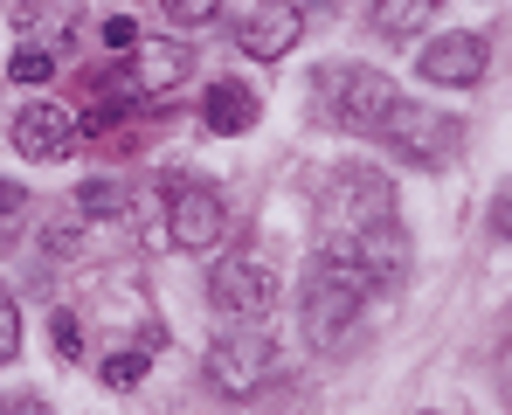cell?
Here are the masks:
<instances>
[{"label": "cell", "mask_w": 512, "mask_h": 415, "mask_svg": "<svg viewBox=\"0 0 512 415\" xmlns=\"http://www.w3.org/2000/svg\"><path fill=\"white\" fill-rule=\"evenodd\" d=\"M160 194H167V236L173 249H215L229 229V208L208 180L194 173H160Z\"/></svg>", "instance_id": "277c9868"}, {"label": "cell", "mask_w": 512, "mask_h": 415, "mask_svg": "<svg viewBox=\"0 0 512 415\" xmlns=\"http://www.w3.org/2000/svg\"><path fill=\"white\" fill-rule=\"evenodd\" d=\"M0 415H56L49 402H35V395H14V402H0Z\"/></svg>", "instance_id": "cb8c5ba5"}, {"label": "cell", "mask_w": 512, "mask_h": 415, "mask_svg": "<svg viewBox=\"0 0 512 415\" xmlns=\"http://www.w3.org/2000/svg\"><path fill=\"white\" fill-rule=\"evenodd\" d=\"M132 70H139L146 97H153V90H173V83L194 77V56H187L180 42H160V49H139V56H132Z\"/></svg>", "instance_id": "4fadbf2b"}, {"label": "cell", "mask_w": 512, "mask_h": 415, "mask_svg": "<svg viewBox=\"0 0 512 415\" xmlns=\"http://www.w3.org/2000/svg\"><path fill=\"white\" fill-rule=\"evenodd\" d=\"M7 139H14V153H21V160H70V153L84 146V125H77V111H70V104L35 97V104H21V111L7 118Z\"/></svg>", "instance_id": "8992f818"}, {"label": "cell", "mask_w": 512, "mask_h": 415, "mask_svg": "<svg viewBox=\"0 0 512 415\" xmlns=\"http://www.w3.org/2000/svg\"><path fill=\"white\" fill-rule=\"evenodd\" d=\"M146 381V346H132V353H111L104 360V388H139Z\"/></svg>", "instance_id": "e0dca14e"}, {"label": "cell", "mask_w": 512, "mask_h": 415, "mask_svg": "<svg viewBox=\"0 0 512 415\" xmlns=\"http://www.w3.org/2000/svg\"><path fill=\"white\" fill-rule=\"evenodd\" d=\"M208 298H215V312L263 319V312L277 305V263L256 256V249H229V256L208 270Z\"/></svg>", "instance_id": "5b68a950"}, {"label": "cell", "mask_w": 512, "mask_h": 415, "mask_svg": "<svg viewBox=\"0 0 512 415\" xmlns=\"http://www.w3.org/2000/svg\"><path fill=\"white\" fill-rule=\"evenodd\" d=\"M104 49H139V28H132L125 14H111V21H104Z\"/></svg>", "instance_id": "7402d4cb"}, {"label": "cell", "mask_w": 512, "mask_h": 415, "mask_svg": "<svg viewBox=\"0 0 512 415\" xmlns=\"http://www.w3.org/2000/svg\"><path fill=\"white\" fill-rule=\"evenodd\" d=\"M429 14H436V0H374V35L409 42V35L429 28Z\"/></svg>", "instance_id": "5bb4252c"}, {"label": "cell", "mask_w": 512, "mask_h": 415, "mask_svg": "<svg viewBox=\"0 0 512 415\" xmlns=\"http://www.w3.org/2000/svg\"><path fill=\"white\" fill-rule=\"evenodd\" d=\"M499 374H506V395H512V339L499 346Z\"/></svg>", "instance_id": "d4e9b609"}, {"label": "cell", "mask_w": 512, "mask_h": 415, "mask_svg": "<svg viewBox=\"0 0 512 415\" xmlns=\"http://www.w3.org/2000/svg\"><path fill=\"white\" fill-rule=\"evenodd\" d=\"M312 104H319V118L326 125H340L353 139H388V118H395V104H402V90L388 77H374V70H319L312 77Z\"/></svg>", "instance_id": "7a4b0ae2"}, {"label": "cell", "mask_w": 512, "mask_h": 415, "mask_svg": "<svg viewBox=\"0 0 512 415\" xmlns=\"http://www.w3.org/2000/svg\"><path fill=\"white\" fill-rule=\"evenodd\" d=\"M374 215H395V180H381L367 166H346L340 180H333V194H326V229L346 236V229H360Z\"/></svg>", "instance_id": "30bf717a"}, {"label": "cell", "mask_w": 512, "mask_h": 415, "mask_svg": "<svg viewBox=\"0 0 512 415\" xmlns=\"http://www.w3.org/2000/svg\"><path fill=\"white\" fill-rule=\"evenodd\" d=\"M367 298H374L367 270H360L340 243H326L312 263H305V284H298V326H305L312 346H333V339L353 332V319H360Z\"/></svg>", "instance_id": "6da1fadb"}, {"label": "cell", "mask_w": 512, "mask_h": 415, "mask_svg": "<svg viewBox=\"0 0 512 415\" xmlns=\"http://www.w3.org/2000/svg\"><path fill=\"white\" fill-rule=\"evenodd\" d=\"M21 208H28V187H14V180H0V243L14 236V222H21Z\"/></svg>", "instance_id": "44dd1931"}, {"label": "cell", "mask_w": 512, "mask_h": 415, "mask_svg": "<svg viewBox=\"0 0 512 415\" xmlns=\"http://www.w3.org/2000/svg\"><path fill=\"white\" fill-rule=\"evenodd\" d=\"M14 353H21V305L0 291V367H7Z\"/></svg>", "instance_id": "ffe728a7"}, {"label": "cell", "mask_w": 512, "mask_h": 415, "mask_svg": "<svg viewBox=\"0 0 512 415\" xmlns=\"http://www.w3.org/2000/svg\"><path fill=\"white\" fill-rule=\"evenodd\" d=\"M492 229L512 243V187H499V201H492Z\"/></svg>", "instance_id": "603a6c76"}, {"label": "cell", "mask_w": 512, "mask_h": 415, "mask_svg": "<svg viewBox=\"0 0 512 415\" xmlns=\"http://www.w3.org/2000/svg\"><path fill=\"white\" fill-rule=\"evenodd\" d=\"M77 208L97 215V222H104V215H125V187H118V180H84V187H77Z\"/></svg>", "instance_id": "9a60e30c"}, {"label": "cell", "mask_w": 512, "mask_h": 415, "mask_svg": "<svg viewBox=\"0 0 512 415\" xmlns=\"http://www.w3.org/2000/svg\"><path fill=\"white\" fill-rule=\"evenodd\" d=\"M485 63H492V49H485V35H436L423 49V83H443V90H471V83H485Z\"/></svg>", "instance_id": "8fae6325"}, {"label": "cell", "mask_w": 512, "mask_h": 415, "mask_svg": "<svg viewBox=\"0 0 512 415\" xmlns=\"http://www.w3.org/2000/svg\"><path fill=\"white\" fill-rule=\"evenodd\" d=\"M333 243L367 270V284L374 291H395L402 277H409V229L395 222V215H374V222H360V229H346Z\"/></svg>", "instance_id": "52a82bcc"}, {"label": "cell", "mask_w": 512, "mask_h": 415, "mask_svg": "<svg viewBox=\"0 0 512 415\" xmlns=\"http://www.w3.org/2000/svg\"><path fill=\"white\" fill-rule=\"evenodd\" d=\"M7 77H14V83H49V77H56V56L28 42V49H14V63H7Z\"/></svg>", "instance_id": "2e32d148"}, {"label": "cell", "mask_w": 512, "mask_h": 415, "mask_svg": "<svg viewBox=\"0 0 512 415\" xmlns=\"http://www.w3.org/2000/svg\"><path fill=\"white\" fill-rule=\"evenodd\" d=\"M395 160H409V166H443V160H457V125L450 118H436V111H423V104H395V118H388V139H381Z\"/></svg>", "instance_id": "ba28073f"}, {"label": "cell", "mask_w": 512, "mask_h": 415, "mask_svg": "<svg viewBox=\"0 0 512 415\" xmlns=\"http://www.w3.org/2000/svg\"><path fill=\"white\" fill-rule=\"evenodd\" d=\"M277 374H284L277 339H270V332H256V326L215 339V346H208V360H201V381H208V388H222V395H236V402H263Z\"/></svg>", "instance_id": "3957f363"}, {"label": "cell", "mask_w": 512, "mask_h": 415, "mask_svg": "<svg viewBox=\"0 0 512 415\" xmlns=\"http://www.w3.org/2000/svg\"><path fill=\"white\" fill-rule=\"evenodd\" d=\"M256 111H263L256 90H250V83H236V77H222L208 97H201V118H208V132H222V139H243V132L256 125Z\"/></svg>", "instance_id": "7c38bea8"}, {"label": "cell", "mask_w": 512, "mask_h": 415, "mask_svg": "<svg viewBox=\"0 0 512 415\" xmlns=\"http://www.w3.org/2000/svg\"><path fill=\"white\" fill-rule=\"evenodd\" d=\"M298 35H305V7L298 0H256V7H243V21H236V42H243V56H256V63L291 56Z\"/></svg>", "instance_id": "9c48e42d"}, {"label": "cell", "mask_w": 512, "mask_h": 415, "mask_svg": "<svg viewBox=\"0 0 512 415\" xmlns=\"http://www.w3.org/2000/svg\"><path fill=\"white\" fill-rule=\"evenodd\" d=\"M77 312H70V305H63V312H49V346H56V353H63V360H77V353H84V339H77Z\"/></svg>", "instance_id": "d6986e66"}, {"label": "cell", "mask_w": 512, "mask_h": 415, "mask_svg": "<svg viewBox=\"0 0 512 415\" xmlns=\"http://www.w3.org/2000/svg\"><path fill=\"white\" fill-rule=\"evenodd\" d=\"M160 14H167L173 28H208L222 14V0H160Z\"/></svg>", "instance_id": "ac0fdd59"}, {"label": "cell", "mask_w": 512, "mask_h": 415, "mask_svg": "<svg viewBox=\"0 0 512 415\" xmlns=\"http://www.w3.org/2000/svg\"><path fill=\"white\" fill-rule=\"evenodd\" d=\"M429 415H436V409H429Z\"/></svg>", "instance_id": "484cf974"}]
</instances>
